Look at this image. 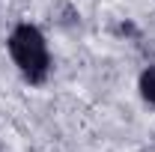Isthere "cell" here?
I'll use <instances>...</instances> for the list:
<instances>
[{"label": "cell", "mask_w": 155, "mask_h": 152, "mask_svg": "<svg viewBox=\"0 0 155 152\" xmlns=\"http://www.w3.org/2000/svg\"><path fill=\"white\" fill-rule=\"evenodd\" d=\"M6 48H9V57L15 63V69L21 72V78L27 84L42 87L48 81V75H51V51H48L45 33L36 24H30V21L18 24L6 39Z\"/></svg>", "instance_id": "1"}, {"label": "cell", "mask_w": 155, "mask_h": 152, "mask_svg": "<svg viewBox=\"0 0 155 152\" xmlns=\"http://www.w3.org/2000/svg\"><path fill=\"white\" fill-rule=\"evenodd\" d=\"M137 90H140V98H143L149 107H155V66H146V69L140 72Z\"/></svg>", "instance_id": "2"}]
</instances>
